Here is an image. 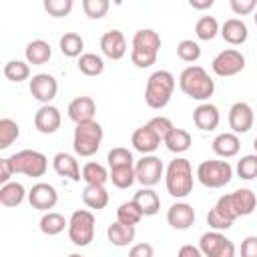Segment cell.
<instances>
[{"instance_id":"1","label":"cell","mask_w":257,"mask_h":257,"mask_svg":"<svg viewBox=\"0 0 257 257\" xmlns=\"http://www.w3.org/2000/svg\"><path fill=\"white\" fill-rule=\"evenodd\" d=\"M213 209L221 217H225L227 221L235 223L239 217H247L257 209V197L251 189L243 187V189H237L233 193H227V195L219 197Z\"/></svg>"},{"instance_id":"2","label":"cell","mask_w":257,"mask_h":257,"mask_svg":"<svg viewBox=\"0 0 257 257\" xmlns=\"http://www.w3.org/2000/svg\"><path fill=\"white\" fill-rule=\"evenodd\" d=\"M161 50V36L153 28H141L131 42V62L137 68H149L157 62Z\"/></svg>"},{"instance_id":"3","label":"cell","mask_w":257,"mask_h":257,"mask_svg":"<svg viewBox=\"0 0 257 257\" xmlns=\"http://www.w3.org/2000/svg\"><path fill=\"white\" fill-rule=\"evenodd\" d=\"M165 187L167 193L175 199H185L193 193V167L189 159L175 157L165 169Z\"/></svg>"},{"instance_id":"4","label":"cell","mask_w":257,"mask_h":257,"mask_svg":"<svg viewBox=\"0 0 257 257\" xmlns=\"http://www.w3.org/2000/svg\"><path fill=\"white\" fill-rule=\"evenodd\" d=\"M179 88L193 100H209L215 92V80L209 76V72L199 66L191 64L187 66L179 76Z\"/></svg>"},{"instance_id":"5","label":"cell","mask_w":257,"mask_h":257,"mask_svg":"<svg viewBox=\"0 0 257 257\" xmlns=\"http://www.w3.org/2000/svg\"><path fill=\"white\" fill-rule=\"evenodd\" d=\"M175 76L169 70H155L149 78H147V86H145V102L149 108L153 110H161L169 104L173 92H175Z\"/></svg>"},{"instance_id":"6","label":"cell","mask_w":257,"mask_h":257,"mask_svg":"<svg viewBox=\"0 0 257 257\" xmlns=\"http://www.w3.org/2000/svg\"><path fill=\"white\" fill-rule=\"evenodd\" d=\"M102 137H104V131H102L100 122H96L94 118L76 122L74 135H72V149L78 157H92L98 153Z\"/></svg>"},{"instance_id":"7","label":"cell","mask_w":257,"mask_h":257,"mask_svg":"<svg viewBox=\"0 0 257 257\" xmlns=\"http://www.w3.org/2000/svg\"><path fill=\"white\" fill-rule=\"evenodd\" d=\"M8 159L14 169V175H26V177L38 179V177H44V173L48 169L46 155L40 151H34V149H22V151L10 155Z\"/></svg>"},{"instance_id":"8","label":"cell","mask_w":257,"mask_h":257,"mask_svg":"<svg viewBox=\"0 0 257 257\" xmlns=\"http://www.w3.org/2000/svg\"><path fill=\"white\" fill-rule=\"evenodd\" d=\"M197 179L203 187L209 189H221L225 185L231 183L233 179V167L227 161H217V159H209L199 163L197 167Z\"/></svg>"},{"instance_id":"9","label":"cell","mask_w":257,"mask_h":257,"mask_svg":"<svg viewBox=\"0 0 257 257\" xmlns=\"http://www.w3.org/2000/svg\"><path fill=\"white\" fill-rule=\"evenodd\" d=\"M68 239L74 247H86L94 239V215L88 209H76L68 219Z\"/></svg>"},{"instance_id":"10","label":"cell","mask_w":257,"mask_h":257,"mask_svg":"<svg viewBox=\"0 0 257 257\" xmlns=\"http://www.w3.org/2000/svg\"><path fill=\"white\" fill-rule=\"evenodd\" d=\"M199 249L205 257H233L235 255V245L229 237H225L221 231L213 229L201 235L199 239Z\"/></svg>"},{"instance_id":"11","label":"cell","mask_w":257,"mask_h":257,"mask_svg":"<svg viewBox=\"0 0 257 257\" xmlns=\"http://www.w3.org/2000/svg\"><path fill=\"white\" fill-rule=\"evenodd\" d=\"M211 68L217 76L221 78H227V76H235L239 74L243 68H245V56L237 50V48H225L221 50L213 62H211Z\"/></svg>"},{"instance_id":"12","label":"cell","mask_w":257,"mask_h":257,"mask_svg":"<svg viewBox=\"0 0 257 257\" xmlns=\"http://www.w3.org/2000/svg\"><path fill=\"white\" fill-rule=\"evenodd\" d=\"M135 171H137V181L143 187H155L157 183H161V177H165V167L163 161L159 157L151 155H143L137 163H135Z\"/></svg>"},{"instance_id":"13","label":"cell","mask_w":257,"mask_h":257,"mask_svg":"<svg viewBox=\"0 0 257 257\" xmlns=\"http://www.w3.org/2000/svg\"><path fill=\"white\" fill-rule=\"evenodd\" d=\"M28 88H30V94H32L38 102L48 104V102L54 100V96H56V92H58V82H56V78H54L52 74H48V72H38V74H34V76L30 78Z\"/></svg>"},{"instance_id":"14","label":"cell","mask_w":257,"mask_h":257,"mask_svg":"<svg viewBox=\"0 0 257 257\" xmlns=\"http://www.w3.org/2000/svg\"><path fill=\"white\" fill-rule=\"evenodd\" d=\"M28 203H30L32 209L44 213V211H50V209L56 207V203H58V193H56V189H54L52 185H48V183H36V185H32V189L28 191Z\"/></svg>"},{"instance_id":"15","label":"cell","mask_w":257,"mask_h":257,"mask_svg":"<svg viewBox=\"0 0 257 257\" xmlns=\"http://www.w3.org/2000/svg\"><path fill=\"white\" fill-rule=\"evenodd\" d=\"M253 122H255V114H253L251 104H247L243 100L231 104V108H229V126H231L233 133L245 135L253 128Z\"/></svg>"},{"instance_id":"16","label":"cell","mask_w":257,"mask_h":257,"mask_svg":"<svg viewBox=\"0 0 257 257\" xmlns=\"http://www.w3.org/2000/svg\"><path fill=\"white\" fill-rule=\"evenodd\" d=\"M60 122H62V114L60 110L54 106V104H42L36 114H34V126L38 133L42 135H52L60 128Z\"/></svg>"},{"instance_id":"17","label":"cell","mask_w":257,"mask_h":257,"mask_svg":"<svg viewBox=\"0 0 257 257\" xmlns=\"http://www.w3.org/2000/svg\"><path fill=\"white\" fill-rule=\"evenodd\" d=\"M195 217H197L195 209L189 203H183V201L173 203L167 211V223L177 231H187L195 223Z\"/></svg>"},{"instance_id":"18","label":"cell","mask_w":257,"mask_h":257,"mask_svg":"<svg viewBox=\"0 0 257 257\" xmlns=\"http://www.w3.org/2000/svg\"><path fill=\"white\" fill-rule=\"evenodd\" d=\"M161 137L153 131V126L147 122V124H143V126H139L135 133H133V137H131V145L135 147V151H139V153H143V155H151V153H155L159 147H161Z\"/></svg>"},{"instance_id":"19","label":"cell","mask_w":257,"mask_h":257,"mask_svg":"<svg viewBox=\"0 0 257 257\" xmlns=\"http://www.w3.org/2000/svg\"><path fill=\"white\" fill-rule=\"evenodd\" d=\"M100 50L110 60H120L126 54V38L120 30H108L100 36Z\"/></svg>"},{"instance_id":"20","label":"cell","mask_w":257,"mask_h":257,"mask_svg":"<svg viewBox=\"0 0 257 257\" xmlns=\"http://www.w3.org/2000/svg\"><path fill=\"white\" fill-rule=\"evenodd\" d=\"M52 169L58 177H66L74 183H78L82 179V171H80V165L76 161L74 155L70 153H56L54 159H52Z\"/></svg>"},{"instance_id":"21","label":"cell","mask_w":257,"mask_h":257,"mask_svg":"<svg viewBox=\"0 0 257 257\" xmlns=\"http://www.w3.org/2000/svg\"><path fill=\"white\" fill-rule=\"evenodd\" d=\"M219 120H221V114H219V108L211 102H201L195 110H193V124L199 128V131H215L219 126Z\"/></svg>"},{"instance_id":"22","label":"cell","mask_w":257,"mask_h":257,"mask_svg":"<svg viewBox=\"0 0 257 257\" xmlns=\"http://www.w3.org/2000/svg\"><path fill=\"white\" fill-rule=\"evenodd\" d=\"M68 118L76 124V122H84V120H92L96 114V102L90 96H76L68 102Z\"/></svg>"},{"instance_id":"23","label":"cell","mask_w":257,"mask_h":257,"mask_svg":"<svg viewBox=\"0 0 257 257\" xmlns=\"http://www.w3.org/2000/svg\"><path fill=\"white\" fill-rule=\"evenodd\" d=\"M219 34L231 46H239V44H243L249 38V28H247V24L241 18H229V20L223 22Z\"/></svg>"},{"instance_id":"24","label":"cell","mask_w":257,"mask_h":257,"mask_svg":"<svg viewBox=\"0 0 257 257\" xmlns=\"http://www.w3.org/2000/svg\"><path fill=\"white\" fill-rule=\"evenodd\" d=\"M211 149H213V153H215L217 157H221V159H231V157H235V155L239 153L241 141H239L237 133H233V131H231V133H221V135H217V137L213 139Z\"/></svg>"},{"instance_id":"25","label":"cell","mask_w":257,"mask_h":257,"mask_svg":"<svg viewBox=\"0 0 257 257\" xmlns=\"http://www.w3.org/2000/svg\"><path fill=\"white\" fill-rule=\"evenodd\" d=\"M137 237V231H135V225H126L122 221H114L108 225L106 229V239L110 245L114 247H128Z\"/></svg>"},{"instance_id":"26","label":"cell","mask_w":257,"mask_h":257,"mask_svg":"<svg viewBox=\"0 0 257 257\" xmlns=\"http://www.w3.org/2000/svg\"><path fill=\"white\" fill-rule=\"evenodd\" d=\"M24 56H26V62L32 64V66H42L50 60L52 56V48L46 40L42 38H36V40H30L24 48Z\"/></svg>"},{"instance_id":"27","label":"cell","mask_w":257,"mask_h":257,"mask_svg":"<svg viewBox=\"0 0 257 257\" xmlns=\"http://www.w3.org/2000/svg\"><path fill=\"white\" fill-rule=\"evenodd\" d=\"M26 197H28V193H26L24 185L18 181H8L0 187V203L4 207H10V209L18 207V205H22V201Z\"/></svg>"},{"instance_id":"28","label":"cell","mask_w":257,"mask_h":257,"mask_svg":"<svg viewBox=\"0 0 257 257\" xmlns=\"http://www.w3.org/2000/svg\"><path fill=\"white\" fill-rule=\"evenodd\" d=\"M133 201L139 205V209L143 211L145 217H153V215H157L159 209H161V199H159V195H157L151 187L139 189V191L135 193Z\"/></svg>"},{"instance_id":"29","label":"cell","mask_w":257,"mask_h":257,"mask_svg":"<svg viewBox=\"0 0 257 257\" xmlns=\"http://www.w3.org/2000/svg\"><path fill=\"white\" fill-rule=\"evenodd\" d=\"M108 179L112 181V185H114L116 189H128V187H133V183L137 181L135 163L108 167Z\"/></svg>"},{"instance_id":"30","label":"cell","mask_w":257,"mask_h":257,"mask_svg":"<svg viewBox=\"0 0 257 257\" xmlns=\"http://www.w3.org/2000/svg\"><path fill=\"white\" fill-rule=\"evenodd\" d=\"M163 143H165L167 151H171V153H175V155H181V153L189 151V147L193 145V137H191V133H189V131L173 126V128H171V133L165 137V141H163Z\"/></svg>"},{"instance_id":"31","label":"cell","mask_w":257,"mask_h":257,"mask_svg":"<svg viewBox=\"0 0 257 257\" xmlns=\"http://www.w3.org/2000/svg\"><path fill=\"white\" fill-rule=\"evenodd\" d=\"M38 227L44 235L54 237V235H60L64 229H68V219H64V215H60L56 211H44Z\"/></svg>"},{"instance_id":"32","label":"cell","mask_w":257,"mask_h":257,"mask_svg":"<svg viewBox=\"0 0 257 257\" xmlns=\"http://www.w3.org/2000/svg\"><path fill=\"white\" fill-rule=\"evenodd\" d=\"M82 203L88 209H104L108 205V193L104 189V185H84L82 189Z\"/></svg>"},{"instance_id":"33","label":"cell","mask_w":257,"mask_h":257,"mask_svg":"<svg viewBox=\"0 0 257 257\" xmlns=\"http://www.w3.org/2000/svg\"><path fill=\"white\" fill-rule=\"evenodd\" d=\"M58 48H60V52H62L64 56H68V58H78V56L82 54V50H84V40H82V36L76 34V32H64V34L60 36V40H58Z\"/></svg>"},{"instance_id":"34","label":"cell","mask_w":257,"mask_h":257,"mask_svg":"<svg viewBox=\"0 0 257 257\" xmlns=\"http://www.w3.org/2000/svg\"><path fill=\"white\" fill-rule=\"evenodd\" d=\"M76 66L84 76H98L104 70V60H102V56H98L94 52H82L78 56Z\"/></svg>"},{"instance_id":"35","label":"cell","mask_w":257,"mask_h":257,"mask_svg":"<svg viewBox=\"0 0 257 257\" xmlns=\"http://www.w3.org/2000/svg\"><path fill=\"white\" fill-rule=\"evenodd\" d=\"M82 181L86 185H106V181H110V179H108V171L104 165L90 161L82 167Z\"/></svg>"},{"instance_id":"36","label":"cell","mask_w":257,"mask_h":257,"mask_svg":"<svg viewBox=\"0 0 257 257\" xmlns=\"http://www.w3.org/2000/svg\"><path fill=\"white\" fill-rule=\"evenodd\" d=\"M219 30L221 28H219V22H217L215 16H201L195 24V36L199 40H205V42L213 40L219 34Z\"/></svg>"},{"instance_id":"37","label":"cell","mask_w":257,"mask_h":257,"mask_svg":"<svg viewBox=\"0 0 257 257\" xmlns=\"http://www.w3.org/2000/svg\"><path fill=\"white\" fill-rule=\"evenodd\" d=\"M4 76L12 82H22L30 78V64L26 60H8L4 64Z\"/></svg>"},{"instance_id":"38","label":"cell","mask_w":257,"mask_h":257,"mask_svg":"<svg viewBox=\"0 0 257 257\" xmlns=\"http://www.w3.org/2000/svg\"><path fill=\"white\" fill-rule=\"evenodd\" d=\"M18 137H20V126H18V122L12 120V118H8V116L0 118V149H2V151L8 149Z\"/></svg>"},{"instance_id":"39","label":"cell","mask_w":257,"mask_h":257,"mask_svg":"<svg viewBox=\"0 0 257 257\" xmlns=\"http://www.w3.org/2000/svg\"><path fill=\"white\" fill-rule=\"evenodd\" d=\"M143 217L145 215H143V211L139 209V205L135 201H124L116 209V219L122 221V223H126V225H139Z\"/></svg>"},{"instance_id":"40","label":"cell","mask_w":257,"mask_h":257,"mask_svg":"<svg viewBox=\"0 0 257 257\" xmlns=\"http://www.w3.org/2000/svg\"><path fill=\"white\" fill-rule=\"evenodd\" d=\"M177 56L183 60V62H197L201 58V46L197 40H191V38H185L177 44Z\"/></svg>"},{"instance_id":"41","label":"cell","mask_w":257,"mask_h":257,"mask_svg":"<svg viewBox=\"0 0 257 257\" xmlns=\"http://www.w3.org/2000/svg\"><path fill=\"white\" fill-rule=\"evenodd\" d=\"M237 175L245 181H253L257 179V153H251V155H243L239 161H237Z\"/></svg>"},{"instance_id":"42","label":"cell","mask_w":257,"mask_h":257,"mask_svg":"<svg viewBox=\"0 0 257 257\" xmlns=\"http://www.w3.org/2000/svg\"><path fill=\"white\" fill-rule=\"evenodd\" d=\"M108 10H110V0H82V12L92 20L104 18Z\"/></svg>"},{"instance_id":"43","label":"cell","mask_w":257,"mask_h":257,"mask_svg":"<svg viewBox=\"0 0 257 257\" xmlns=\"http://www.w3.org/2000/svg\"><path fill=\"white\" fill-rule=\"evenodd\" d=\"M44 10L48 12V16L52 18H64L72 12L74 8V0H42Z\"/></svg>"},{"instance_id":"44","label":"cell","mask_w":257,"mask_h":257,"mask_svg":"<svg viewBox=\"0 0 257 257\" xmlns=\"http://www.w3.org/2000/svg\"><path fill=\"white\" fill-rule=\"evenodd\" d=\"M106 161H108V167H116V165H126V163H135L133 159V153L124 147H114L108 151L106 155Z\"/></svg>"},{"instance_id":"45","label":"cell","mask_w":257,"mask_h":257,"mask_svg":"<svg viewBox=\"0 0 257 257\" xmlns=\"http://www.w3.org/2000/svg\"><path fill=\"white\" fill-rule=\"evenodd\" d=\"M149 124L153 126V131L165 141V137L171 133V128L175 126L173 122H171V118L169 116H163V114H159V116H153L151 120H149Z\"/></svg>"},{"instance_id":"46","label":"cell","mask_w":257,"mask_h":257,"mask_svg":"<svg viewBox=\"0 0 257 257\" xmlns=\"http://www.w3.org/2000/svg\"><path fill=\"white\" fill-rule=\"evenodd\" d=\"M229 4L237 16H249L257 10V0H229Z\"/></svg>"},{"instance_id":"47","label":"cell","mask_w":257,"mask_h":257,"mask_svg":"<svg viewBox=\"0 0 257 257\" xmlns=\"http://www.w3.org/2000/svg\"><path fill=\"white\" fill-rule=\"evenodd\" d=\"M207 225H209L211 229H217V231H227V229L233 227V221H227V219L221 217L215 209H211V211L207 213Z\"/></svg>"},{"instance_id":"48","label":"cell","mask_w":257,"mask_h":257,"mask_svg":"<svg viewBox=\"0 0 257 257\" xmlns=\"http://www.w3.org/2000/svg\"><path fill=\"white\" fill-rule=\"evenodd\" d=\"M241 255L243 257H257V235H249L241 243Z\"/></svg>"},{"instance_id":"49","label":"cell","mask_w":257,"mask_h":257,"mask_svg":"<svg viewBox=\"0 0 257 257\" xmlns=\"http://www.w3.org/2000/svg\"><path fill=\"white\" fill-rule=\"evenodd\" d=\"M128 253H131V257H153L155 249L149 243H137V245H133L128 249Z\"/></svg>"},{"instance_id":"50","label":"cell","mask_w":257,"mask_h":257,"mask_svg":"<svg viewBox=\"0 0 257 257\" xmlns=\"http://www.w3.org/2000/svg\"><path fill=\"white\" fill-rule=\"evenodd\" d=\"M12 175H14V169H12V165H10V159H8V157L0 159V185L8 183V181L12 179Z\"/></svg>"},{"instance_id":"51","label":"cell","mask_w":257,"mask_h":257,"mask_svg":"<svg viewBox=\"0 0 257 257\" xmlns=\"http://www.w3.org/2000/svg\"><path fill=\"white\" fill-rule=\"evenodd\" d=\"M201 249L199 247H193V245H183L179 249V257H201Z\"/></svg>"},{"instance_id":"52","label":"cell","mask_w":257,"mask_h":257,"mask_svg":"<svg viewBox=\"0 0 257 257\" xmlns=\"http://www.w3.org/2000/svg\"><path fill=\"white\" fill-rule=\"evenodd\" d=\"M189 2V6H193L195 10H209L213 4H215V0H187Z\"/></svg>"},{"instance_id":"53","label":"cell","mask_w":257,"mask_h":257,"mask_svg":"<svg viewBox=\"0 0 257 257\" xmlns=\"http://www.w3.org/2000/svg\"><path fill=\"white\" fill-rule=\"evenodd\" d=\"M253 149H255V153H257V137H255V141H253Z\"/></svg>"},{"instance_id":"54","label":"cell","mask_w":257,"mask_h":257,"mask_svg":"<svg viewBox=\"0 0 257 257\" xmlns=\"http://www.w3.org/2000/svg\"><path fill=\"white\" fill-rule=\"evenodd\" d=\"M253 20H255V26H257V10L253 12Z\"/></svg>"}]
</instances>
